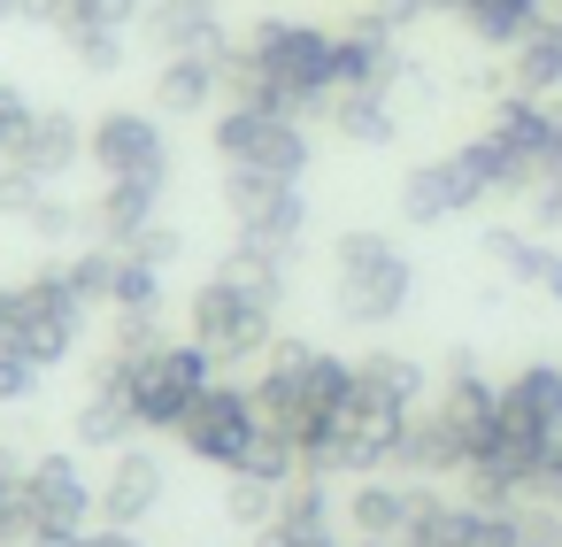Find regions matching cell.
<instances>
[{
    "label": "cell",
    "mask_w": 562,
    "mask_h": 547,
    "mask_svg": "<svg viewBox=\"0 0 562 547\" xmlns=\"http://www.w3.org/2000/svg\"><path fill=\"white\" fill-rule=\"evenodd\" d=\"M347 393H355V362H347V355H331V347H316V339H285V332L270 339L262 378H255V409H262L270 432H285V439L301 447V462H308V447L339 424Z\"/></svg>",
    "instance_id": "cell-1"
},
{
    "label": "cell",
    "mask_w": 562,
    "mask_h": 547,
    "mask_svg": "<svg viewBox=\"0 0 562 547\" xmlns=\"http://www.w3.org/2000/svg\"><path fill=\"white\" fill-rule=\"evenodd\" d=\"M416 293V263L393 232H339L331 247V309L339 324H393Z\"/></svg>",
    "instance_id": "cell-2"
},
{
    "label": "cell",
    "mask_w": 562,
    "mask_h": 547,
    "mask_svg": "<svg viewBox=\"0 0 562 547\" xmlns=\"http://www.w3.org/2000/svg\"><path fill=\"white\" fill-rule=\"evenodd\" d=\"M247 63L278 86V101L293 116H324L339 78H331V32L324 24H293V16H270L247 32Z\"/></svg>",
    "instance_id": "cell-3"
},
{
    "label": "cell",
    "mask_w": 562,
    "mask_h": 547,
    "mask_svg": "<svg viewBox=\"0 0 562 547\" xmlns=\"http://www.w3.org/2000/svg\"><path fill=\"white\" fill-rule=\"evenodd\" d=\"M186 339H201V347L216 355V370H247V362L270 355L278 309L255 301V293H239L232 278H209V286L186 301Z\"/></svg>",
    "instance_id": "cell-4"
},
{
    "label": "cell",
    "mask_w": 562,
    "mask_h": 547,
    "mask_svg": "<svg viewBox=\"0 0 562 547\" xmlns=\"http://www.w3.org/2000/svg\"><path fill=\"white\" fill-rule=\"evenodd\" d=\"M209 386H216V355H209L201 339H162L155 355H139V362H132L124 401L139 409V424H147V432H178V424H186V409H193Z\"/></svg>",
    "instance_id": "cell-5"
},
{
    "label": "cell",
    "mask_w": 562,
    "mask_h": 547,
    "mask_svg": "<svg viewBox=\"0 0 562 547\" xmlns=\"http://www.w3.org/2000/svg\"><path fill=\"white\" fill-rule=\"evenodd\" d=\"M216 163L224 170H270V178H293L308 170V124L293 109H216Z\"/></svg>",
    "instance_id": "cell-6"
},
{
    "label": "cell",
    "mask_w": 562,
    "mask_h": 547,
    "mask_svg": "<svg viewBox=\"0 0 562 547\" xmlns=\"http://www.w3.org/2000/svg\"><path fill=\"white\" fill-rule=\"evenodd\" d=\"M86 324H93V309L70 293L63 263H47V270H32V278H16V339H9L16 355H32L40 370H55V362H70V355H78Z\"/></svg>",
    "instance_id": "cell-7"
},
{
    "label": "cell",
    "mask_w": 562,
    "mask_h": 547,
    "mask_svg": "<svg viewBox=\"0 0 562 547\" xmlns=\"http://www.w3.org/2000/svg\"><path fill=\"white\" fill-rule=\"evenodd\" d=\"M477 139L501 147V163H508V178H516V201H524L539 178L562 170V109H554V101L501 93V101L485 109V132H477Z\"/></svg>",
    "instance_id": "cell-8"
},
{
    "label": "cell",
    "mask_w": 562,
    "mask_h": 547,
    "mask_svg": "<svg viewBox=\"0 0 562 547\" xmlns=\"http://www.w3.org/2000/svg\"><path fill=\"white\" fill-rule=\"evenodd\" d=\"M255 439H262L255 386H232V378H216V386L186 409V424H178V447H186L193 462H209V470H239V462L255 455Z\"/></svg>",
    "instance_id": "cell-9"
},
{
    "label": "cell",
    "mask_w": 562,
    "mask_h": 547,
    "mask_svg": "<svg viewBox=\"0 0 562 547\" xmlns=\"http://www.w3.org/2000/svg\"><path fill=\"white\" fill-rule=\"evenodd\" d=\"M224 209L239 224V239L270 247V255H301V232H308V201L293 178H270V170H224Z\"/></svg>",
    "instance_id": "cell-10"
},
{
    "label": "cell",
    "mask_w": 562,
    "mask_h": 547,
    "mask_svg": "<svg viewBox=\"0 0 562 547\" xmlns=\"http://www.w3.org/2000/svg\"><path fill=\"white\" fill-rule=\"evenodd\" d=\"M86 163L101 178H132V186H170V139L155 109H101L86 124Z\"/></svg>",
    "instance_id": "cell-11"
},
{
    "label": "cell",
    "mask_w": 562,
    "mask_h": 547,
    "mask_svg": "<svg viewBox=\"0 0 562 547\" xmlns=\"http://www.w3.org/2000/svg\"><path fill=\"white\" fill-rule=\"evenodd\" d=\"M16 509L40 516V524H55V532H93V524H101V485L86 478V462H78L70 447H47V455L24 462Z\"/></svg>",
    "instance_id": "cell-12"
},
{
    "label": "cell",
    "mask_w": 562,
    "mask_h": 547,
    "mask_svg": "<svg viewBox=\"0 0 562 547\" xmlns=\"http://www.w3.org/2000/svg\"><path fill=\"white\" fill-rule=\"evenodd\" d=\"M401 70H408V55H401V32L370 9H362L331 32V78H339V93H385L393 101V86H401Z\"/></svg>",
    "instance_id": "cell-13"
},
{
    "label": "cell",
    "mask_w": 562,
    "mask_h": 547,
    "mask_svg": "<svg viewBox=\"0 0 562 547\" xmlns=\"http://www.w3.org/2000/svg\"><path fill=\"white\" fill-rule=\"evenodd\" d=\"M101 485V524H124V532H139L162 501H170V462L155 455V447H116L109 455V470L93 478Z\"/></svg>",
    "instance_id": "cell-14"
},
{
    "label": "cell",
    "mask_w": 562,
    "mask_h": 547,
    "mask_svg": "<svg viewBox=\"0 0 562 547\" xmlns=\"http://www.w3.org/2000/svg\"><path fill=\"white\" fill-rule=\"evenodd\" d=\"M416 485H424V478H401V470L347 478V493H339V524H347V539H401L408 516H416Z\"/></svg>",
    "instance_id": "cell-15"
},
{
    "label": "cell",
    "mask_w": 562,
    "mask_h": 547,
    "mask_svg": "<svg viewBox=\"0 0 562 547\" xmlns=\"http://www.w3.org/2000/svg\"><path fill=\"white\" fill-rule=\"evenodd\" d=\"M462 462H470L462 432L447 424V409H439V401H424V409H416V416L401 424L393 470H401V478H424V485H439V478H462Z\"/></svg>",
    "instance_id": "cell-16"
},
{
    "label": "cell",
    "mask_w": 562,
    "mask_h": 547,
    "mask_svg": "<svg viewBox=\"0 0 562 547\" xmlns=\"http://www.w3.org/2000/svg\"><path fill=\"white\" fill-rule=\"evenodd\" d=\"M162 209V186H132V178H101V193L86 201V239L93 247H132Z\"/></svg>",
    "instance_id": "cell-17"
},
{
    "label": "cell",
    "mask_w": 562,
    "mask_h": 547,
    "mask_svg": "<svg viewBox=\"0 0 562 547\" xmlns=\"http://www.w3.org/2000/svg\"><path fill=\"white\" fill-rule=\"evenodd\" d=\"M16 163H24L40 186H63V178L86 163V116H70V109H40L32 132H24V147H16Z\"/></svg>",
    "instance_id": "cell-18"
},
{
    "label": "cell",
    "mask_w": 562,
    "mask_h": 547,
    "mask_svg": "<svg viewBox=\"0 0 562 547\" xmlns=\"http://www.w3.org/2000/svg\"><path fill=\"white\" fill-rule=\"evenodd\" d=\"M501 416L531 439H562V362H524L501 386Z\"/></svg>",
    "instance_id": "cell-19"
},
{
    "label": "cell",
    "mask_w": 562,
    "mask_h": 547,
    "mask_svg": "<svg viewBox=\"0 0 562 547\" xmlns=\"http://www.w3.org/2000/svg\"><path fill=\"white\" fill-rule=\"evenodd\" d=\"M209 109H224V63L170 55L155 70V116H209Z\"/></svg>",
    "instance_id": "cell-20"
},
{
    "label": "cell",
    "mask_w": 562,
    "mask_h": 547,
    "mask_svg": "<svg viewBox=\"0 0 562 547\" xmlns=\"http://www.w3.org/2000/svg\"><path fill=\"white\" fill-rule=\"evenodd\" d=\"M508 86L531 101H562V32H547V16L508 47Z\"/></svg>",
    "instance_id": "cell-21"
},
{
    "label": "cell",
    "mask_w": 562,
    "mask_h": 547,
    "mask_svg": "<svg viewBox=\"0 0 562 547\" xmlns=\"http://www.w3.org/2000/svg\"><path fill=\"white\" fill-rule=\"evenodd\" d=\"M324 124H331L347 147H393V139H401V109H393L385 93H331Z\"/></svg>",
    "instance_id": "cell-22"
},
{
    "label": "cell",
    "mask_w": 562,
    "mask_h": 547,
    "mask_svg": "<svg viewBox=\"0 0 562 547\" xmlns=\"http://www.w3.org/2000/svg\"><path fill=\"white\" fill-rule=\"evenodd\" d=\"M355 386L378 393V401H393V409H424V401H431L424 362H416V355H393V347H370V355L355 362Z\"/></svg>",
    "instance_id": "cell-23"
},
{
    "label": "cell",
    "mask_w": 562,
    "mask_h": 547,
    "mask_svg": "<svg viewBox=\"0 0 562 547\" xmlns=\"http://www.w3.org/2000/svg\"><path fill=\"white\" fill-rule=\"evenodd\" d=\"M447 16H462V32L477 47H516L539 16H547V0H454Z\"/></svg>",
    "instance_id": "cell-24"
},
{
    "label": "cell",
    "mask_w": 562,
    "mask_h": 547,
    "mask_svg": "<svg viewBox=\"0 0 562 547\" xmlns=\"http://www.w3.org/2000/svg\"><path fill=\"white\" fill-rule=\"evenodd\" d=\"M70 432H78V447L116 455V447H132L147 424H139V409H132L124 393H86V401H78V416H70Z\"/></svg>",
    "instance_id": "cell-25"
},
{
    "label": "cell",
    "mask_w": 562,
    "mask_h": 547,
    "mask_svg": "<svg viewBox=\"0 0 562 547\" xmlns=\"http://www.w3.org/2000/svg\"><path fill=\"white\" fill-rule=\"evenodd\" d=\"M285 255H270V247H255V239H232L224 247V263H216V278H232L239 293H255V301H270V309H285Z\"/></svg>",
    "instance_id": "cell-26"
},
{
    "label": "cell",
    "mask_w": 562,
    "mask_h": 547,
    "mask_svg": "<svg viewBox=\"0 0 562 547\" xmlns=\"http://www.w3.org/2000/svg\"><path fill=\"white\" fill-rule=\"evenodd\" d=\"M270 524H285V532H331V524H339V493H331V478H316V470L285 478Z\"/></svg>",
    "instance_id": "cell-27"
},
{
    "label": "cell",
    "mask_w": 562,
    "mask_h": 547,
    "mask_svg": "<svg viewBox=\"0 0 562 547\" xmlns=\"http://www.w3.org/2000/svg\"><path fill=\"white\" fill-rule=\"evenodd\" d=\"M270 516H278V485H270V478H255V470H224V524L255 539Z\"/></svg>",
    "instance_id": "cell-28"
},
{
    "label": "cell",
    "mask_w": 562,
    "mask_h": 547,
    "mask_svg": "<svg viewBox=\"0 0 562 547\" xmlns=\"http://www.w3.org/2000/svg\"><path fill=\"white\" fill-rule=\"evenodd\" d=\"M63 278H70V293H78L86 309H109V301H116V247H93V239L70 247V255H63Z\"/></svg>",
    "instance_id": "cell-29"
},
{
    "label": "cell",
    "mask_w": 562,
    "mask_h": 547,
    "mask_svg": "<svg viewBox=\"0 0 562 547\" xmlns=\"http://www.w3.org/2000/svg\"><path fill=\"white\" fill-rule=\"evenodd\" d=\"M109 316H162V270L147 255L116 247V301H109Z\"/></svg>",
    "instance_id": "cell-30"
},
{
    "label": "cell",
    "mask_w": 562,
    "mask_h": 547,
    "mask_svg": "<svg viewBox=\"0 0 562 547\" xmlns=\"http://www.w3.org/2000/svg\"><path fill=\"white\" fill-rule=\"evenodd\" d=\"M24 232L40 239V247H86V209L78 201H63L55 186L32 201V216H24Z\"/></svg>",
    "instance_id": "cell-31"
},
{
    "label": "cell",
    "mask_w": 562,
    "mask_h": 547,
    "mask_svg": "<svg viewBox=\"0 0 562 547\" xmlns=\"http://www.w3.org/2000/svg\"><path fill=\"white\" fill-rule=\"evenodd\" d=\"M63 40H70V55L86 70H124V55H132V32L124 24H70Z\"/></svg>",
    "instance_id": "cell-32"
},
{
    "label": "cell",
    "mask_w": 562,
    "mask_h": 547,
    "mask_svg": "<svg viewBox=\"0 0 562 547\" xmlns=\"http://www.w3.org/2000/svg\"><path fill=\"white\" fill-rule=\"evenodd\" d=\"M516 286H531V293L562 301V247H554V239H531V247H524V263H516Z\"/></svg>",
    "instance_id": "cell-33"
},
{
    "label": "cell",
    "mask_w": 562,
    "mask_h": 547,
    "mask_svg": "<svg viewBox=\"0 0 562 547\" xmlns=\"http://www.w3.org/2000/svg\"><path fill=\"white\" fill-rule=\"evenodd\" d=\"M40 378H47V370H40L32 355H16V347H0V409H24V401L40 393Z\"/></svg>",
    "instance_id": "cell-34"
},
{
    "label": "cell",
    "mask_w": 562,
    "mask_h": 547,
    "mask_svg": "<svg viewBox=\"0 0 562 547\" xmlns=\"http://www.w3.org/2000/svg\"><path fill=\"white\" fill-rule=\"evenodd\" d=\"M524 232H539V239H554V232H562V170H554V178H539V186L524 193Z\"/></svg>",
    "instance_id": "cell-35"
},
{
    "label": "cell",
    "mask_w": 562,
    "mask_h": 547,
    "mask_svg": "<svg viewBox=\"0 0 562 547\" xmlns=\"http://www.w3.org/2000/svg\"><path fill=\"white\" fill-rule=\"evenodd\" d=\"M32 116H40V109H32L9 78H0V163H16V147H24V132H32Z\"/></svg>",
    "instance_id": "cell-36"
},
{
    "label": "cell",
    "mask_w": 562,
    "mask_h": 547,
    "mask_svg": "<svg viewBox=\"0 0 562 547\" xmlns=\"http://www.w3.org/2000/svg\"><path fill=\"white\" fill-rule=\"evenodd\" d=\"M162 339H170V332H162V316H116V324H109V347H116V355H132V362H139V355H155Z\"/></svg>",
    "instance_id": "cell-37"
},
{
    "label": "cell",
    "mask_w": 562,
    "mask_h": 547,
    "mask_svg": "<svg viewBox=\"0 0 562 547\" xmlns=\"http://www.w3.org/2000/svg\"><path fill=\"white\" fill-rule=\"evenodd\" d=\"M40 193H47V186H40V178H32L24 163H0V216H16V224H24Z\"/></svg>",
    "instance_id": "cell-38"
},
{
    "label": "cell",
    "mask_w": 562,
    "mask_h": 547,
    "mask_svg": "<svg viewBox=\"0 0 562 547\" xmlns=\"http://www.w3.org/2000/svg\"><path fill=\"white\" fill-rule=\"evenodd\" d=\"M524 501H531V509H562V439H554V447L531 462V478H524Z\"/></svg>",
    "instance_id": "cell-39"
},
{
    "label": "cell",
    "mask_w": 562,
    "mask_h": 547,
    "mask_svg": "<svg viewBox=\"0 0 562 547\" xmlns=\"http://www.w3.org/2000/svg\"><path fill=\"white\" fill-rule=\"evenodd\" d=\"M124 255H147V263H155V270H170V263H178V255H186V232H170V224H162V216H155V224H147V232H139V239H132V247H124Z\"/></svg>",
    "instance_id": "cell-40"
},
{
    "label": "cell",
    "mask_w": 562,
    "mask_h": 547,
    "mask_svg": "<svg viewBox=\"0 0 562 547\" xmlns=\"http://www.w3.org/2000/svg\"><path fill=\"white\" fill-rule=\"evenodd\" d=\"M370 9H378L393 32H408V24H424V16H439V9H454V0H370Z\"/></svg>",
    "instance_id": "cell-41"
},
{
    "label": "cell",
    "mask_w": 562,
    "mask_h": 547,
    "mask_svg": "<svg viewBox=\"0 0 562 547\" xmlns=\"http://www.w3.org/2000/svg\"><path fill=\"white\" fill-rule=\"evenodd\" d=\"M462 93H477V101L516 93V86H508V63H470V70H462Z\"/></svg>",
    "instance_id": "cell-42"
},
{
    "label": "cell",
    "mask_w": 562,
    "mask_h": 547,
    "mask_svg": "<svg viewBox=\"0 0 562 547\" xmlns=\"http://www.w3.org/2000/svg\"><path fill=\"white\" fill-rule=\"evenodd\" d=\"M78 547H147V539H139V532H124V524H93Z\"/></svg>",
    "instance_id": "cell-43"
},
{
    "label": "cell",
    "mask_w": 562,
    "mask_h": 547,
    "mask_svg": "<svg viewBox=\"0 0 562 547\" xmlns=\"http://www.w3.org/2000/svg\"><path fill=\"white\" fill-rule=\"evenodd\" d=\"M9 501H16V478H9V470H0V516H9Z\"/></svg>",
    "instance_id": "cell-44"
},
{
    "label": "cell",
    "mask_w": 562,
    "mask_h": 547,
    "mask_svg": "<svg viewBox=\"0 0 562 547\" xmlns=\"http://www.w3.org/2000/svg\"><path fill=\"white\" fill-rule=\"evenodd\" d=\"M547 32H562V0H547Z\"/></svg>",
    "instance_id": "cell-45"
},
{
    "label": "cell",
    "mask_w": 562,
    "mask_h": 547,
    "mask_svg": "<svg viewBox=\"0 0 562 547\" xmlns=\"http://www.w3.org/2000/svg\"><path fill=\"white\" fill-rule=\"evenodd\" d=\"M339 547H393V539H339Z\"/></svg>",
    "instance_id": "cell-46"
}]
</instances>
